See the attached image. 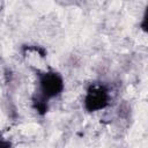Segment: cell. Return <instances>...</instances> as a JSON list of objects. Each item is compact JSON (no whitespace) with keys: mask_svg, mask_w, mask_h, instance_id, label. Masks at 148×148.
Instances as JSON below:
<instances>
[{"mask_svg":"<svg viewBox=\"0 0 148 148\" xmlns=\"http://www.w3.org/2000/svg\"><path fill=\"white\" fill-rule=\"evenodd\" d=\"M38 84L40 96L45 101L58 96L64 89V80L56 72H44L39 74Z\"/></svg>","mask_w":148,"mask_h":148,"instance_id":"6da1fadb","label":"cell"},{"mask_svg":"<svg viewBox=\"0 0 148 148\" xmlns=\"http://www.w3.org/2000/svg\"><path fill=\"white\" fill-rule=\"evenodd\" d=\"M109 90L104 84H92L87 90L84 97V108L89 112L99 111L109 104Z\"/></svg>","mask_w":148,"mask_h":148,"instance_id":"7a4b0ae2","label":"cell"}]
</instances>
